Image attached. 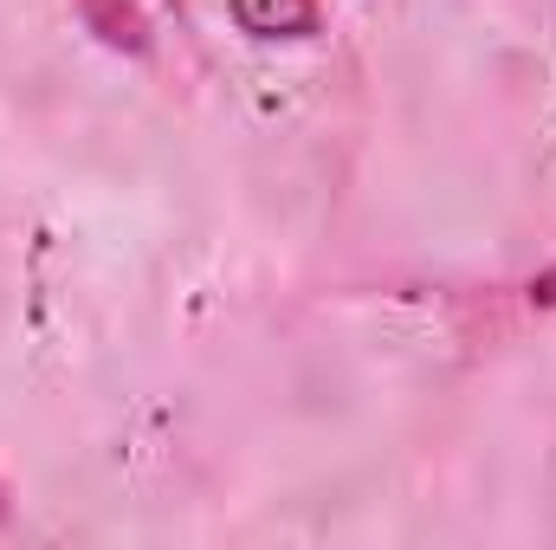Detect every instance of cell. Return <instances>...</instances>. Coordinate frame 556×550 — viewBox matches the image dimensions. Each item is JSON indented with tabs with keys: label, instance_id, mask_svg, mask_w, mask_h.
I'll return each instance as SVG.
<instances>
[{
	"label": "cell",
	"instance_id": "cell-1",
	"mask_svg": "<svg viewBox=\"0 0 556 550\" xmlns=\"http://www.w3.org/2000/svg\"><path fill=\"white\" fill-rule=\"evenodd\" d=\"M227 20L253 39V46H304L324 26L317 0H227Z\"/></svg>",
	"mask_w": 556,
	"mask_h": 550
},
{
	"label": "cell",
	"instance_id": "cell-2",
	"mask_svg": "<svg viewBox=\"0 0 556 550\" xmlns=\"http://www.w3.org/2000/svg\"><path fill=\"white\" fill-rule=\"evenodd\" d=\"M72 13L104 52H124V59H149L155 52V26H149L142 0H72Z\"/></svg>",
	"mask_w": 556,
	"mask_h": 550
},
{
	"label": "cell",
	"instance_id": "cell-3",
	"mask_svg": "<svg viewBox=\"0 0 556 550\" xmlns=\"http://www.w3.org/2000/svg\"><path fill=\"white\" fill-rule=\"evenodd\" d=\"M525 304H531V311H551V317H556V266H544V273L525 285Z\"/></svg>",
	"mask_w": 556,
	"mask_h": 550
}]
</instances>
